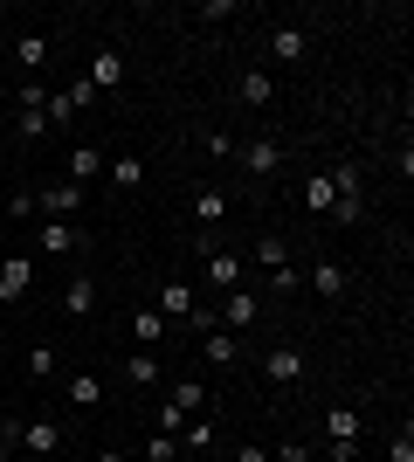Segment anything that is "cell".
Instances as JSON below:
<instances>
[{"mask_svg":"<svg viewBox=\"0 0 414 462\" xmlns=\"http://www.w3.org/2000/svg\"><path fill=\"white\" fill-rule=\"evenodd\" d=\"M311 290H317V297H345V270H338V263H317V270H311Z\"/></svg>","mask_w":414,"mask_h":462,"instance_id":"cell-24","label":"cell"},{"mask_svg":"<svg viewBox=\"0 0 414 462\" xmlns=\"http://www.w3.org/2000/svg\"><path fill=\"white\" fill-rule=\"evenodd\" d=\"M83 208V187H69V180H62V187H49L35 200V214H49V221H69V214Z\"/></svg>","mask_w":414,"mask_h":462,"instance_id":"cell-10","label":"cell"},{"mask_svg":"<svg viewBox=\"0 0 414 462\" xmlns=\"http://www.w3.org/2000/svg\"><path fill=\"white\" fill-rule=\"evenodd\" d=\"M132 338H138V346H159V338H166V318H159V310H138V318H132Z\"/></svg>","mask_w":414,"mask_h":462,"instance_id":"cell-25","label":"cell"},{"mask_svg":"<svg viewBox=\"0 0 414 462\" xmlns=\"http://www.w3.org/2000/svg\"><path fill=\"white\" fill-rule=\"evenodd\" d=\"M235 97L249 104V111H270V97H276V77H270V69H242V77H235Z\"/></svg>","mask_w":414,"mask_h":462,"instance_id":"cell-9","label":"cell"},{"mask_svg":"<svg viewBox=\"0 0 414 462\" xmlns=\"http://www.w3.org/2000/svg\"><path fill=\"white\" fill-rule=\"evenodd\" d=\"M49 373H56V352L35 346V352H28V380H49Z\"/></svg>","mask_w":414,"mask_h":462,"instance_id":"cell-28","label":"cell"},{"mask_svg":"<svg viewBox=\"0 0 414 462\" xmlns=\"http://www.w3.org/2000/svg\"><path fill=\"white\" fill-rule=\"evenodd\" d=\"M35 249H41V255H69V249H77V228H69V221H41Z\"/></svg>","mask_w":414,"mask_h":462,"instance_id":"cell-16","label":"cell"},{"mask_svg":"<svg viewBox=\"0 0 414 462\" xmlns=\"http://www.w3.org/2000/svg\"><path fill=\"white\" fill-rule=\"evenodd\" d=\"M325 435H332V462L359 456V407H325Z\"/></svg>","mask_w":414,"mask_h":462,"instance_id":"cell-2","label":"cell"},{"mask_svg":"<svg viewBox=\"0 0 414 462\" xmlns=\"http://www.w3.org/2000/svg\"><path fill=\"white\" fill-rule=\"evenodd\" d=\"M262 373H270L276 386H290V380H304V352H290V346H276L270 359H262Z\"/></svg>","mask_w":414,"mask_h":462,"instance_id":"cell-12","label":"cell"},{"mask_svg":"<svg viewBox=\"0 0 414 462\" xmlns=\"http://www.w3.org/2000/svg\"><path fill=\"white\" fill-rule=\"evenodd\" d=\"M235 462H270V448H256V442H249V448H235Z\"/></svg>","mask_w":414,"mask_h":462,"instance_id":"cell-33","label":"cell"},{"mask_svg":"<svg viewBox=\"0 0 414 462\" xmlns=\"http://www.w3.org/2000/svg\"><path fill=\"white\" fill-rule=\"evenodd\" d=\"M304 462H317V456H304Z\"/></svg>","mask_w":414,"mask_h":462,"instance_id":"cell-35","label":"cell"},{"mask_svg":"<svg viewBox=\"0 0 414 462\" xmlns=\"http://www.w3.org/2000/svg\"><path fill=\"white\" fill-rule=\"evenodd\" d=\"M215 318H221V331H249V325L262 318V297H249V290H228Z\"/></svg>","mask_w":414,"mask_h":462,"instance_id":"cell-3","label":"cell"},{"mask_svg":"<svg viewBox=\"0 0 414 462\" xmlns=\"http://www.w3.org/2000/svg\"><path fill=\"white\" fill-rule=\"evenodd\" d=\"M242 166H249V180H276L283 173V145H276V138H249V145H242Z\"/></svg>","mask_w":414,"mask_h":462,"instance_id":"cell-4","label":"cell"},{"mask_svg":"<svg viewBox=\"0 0 414 462\" xmlns=\"http://www.w3.org/2000/svg\"><path fill=\"white\" fill-rule=\"evenodd\" d=\"M221 214H228V193H221V187H200L194 193V221H200V228H215Z\"/></svg>","mask_w":414,"mask_h":462,"instance_id":"cell-18","label":"cell"},{"mask_svg":"<svg viewBox=\"0 0 414 462\" xmlns=\"http://www.w3.org/2000/svg\"><path fill=\"white\" fill-rule=\"evenodd\" d=\"M111 180H118V187H138V180H145V159H132V152H124L118 166H111Z\"/></svg>","mask_w":414,"mask_h":462,"instance_id":"cell-27","label":"cell"},{"mask_svg":"<svg viewBox=\"0 0 414 462\" xmlns=\"http://www.w3.org/2000/svg\"><path fill=\"white\" fill-rule=\"evenodd\" d=\"M332 187H338L332 221H338V228H359V221H366V187H359V166H338V173H332Z\"/></svg>","mask_w":414,"mask_h":462,"instance_id":"cell-1","label":"cell"},{"mask_svg":"<svg viewBox=\"0 0 414 462\" xmlns=\"http://www.w3.org/2000/svg\"><path fill=\"white\" fill-rule=\"evenodd\" d=\"M97 401H104L97 373H69V407H97Z\"/></svg>","mask_w":414,"mask_h":462,"instance_id":"cell-21","label":"cell"},{"mask_svg":"<svg viewBox=\"0 0 414 462\" xmlns=\"http://www.w3.org/2000/svg\"><path fill=\"white\" fill-rule=\"evenodd\" d=\"M207 283H215V290H242V263L228 249H215V255H207Z\"/></svg>","mask_w":414,"mask_h":462,"instance_id":"cell-17","label":"cell"},{"mask_svg":"<svg viewBox=\"0 0 414 462\" xmlns=\"http://www.w3.org/2000/svg\"><path fill=\"white\" fill-rule=\"evenodd\" d=\"M304 456H311V448H304V442H283V448H276L270 462H304Z\"/></svg>","mask_w":414,"mask_h":462,"instance_id":"cell-30","label":"cell"},{"mask_svg":"<svg viewBox=\"0 0 414 462\" xmlns=\"http://www.w3.org/2000/svg\"><path fill=\"white\" fill-rule=\"evenodd\" d=\"M90 104H97V90H90V83H69V90H56V97H49V104H41V111H49V117H62V125H69V117H77V111H90Z\"/></svg>","mask_w":414,"mask_h":462,"instance_id":"cell-6","label":"cell"},{"mask_svg":"<svg viewBox=\"0 0 414 462\" xmlns=\"http://www.w3.org/2000/svg\"><path fill=\"white\" fill-rule=\"evenodd\" d=\"M394 462H414V435H408V428L394 435Z\"/></svg>","mask_w":414,"mask_h":462,"instance_id":"cell-31","label":"cell"},{"mask_svg":"<svg viewBox=\"0 0 414 462\" xmlns=\"http://www.w3.org/2000/svg\"><path fill=\"white\" fill-rule=\"evenodd\" d=\"M14 62L21 69H41L49 62V35H14Z\"/></svg>","mask_w":414,"mask_h":462,"instance_id":"cell-23","label":"cell"},{"mask_svg":"<svg viewBox=\"0 0 414 462\" xmlns=\"http://www.w3.org/2000/svg\"><path fill=\"white\" fill-rule=\"evenodd\" d=\"M200 359H207V366H235V359H242L235 331H207V338H200Z\"/></svg>","mask_w":414,"mask_h":462,"instance_id":"cell-13","label":"cell"},{"mask_svg":"<svg viewBox=\"0 0 414 462\" xmlns=\"http://www.w3.org/2000/svg\"><path fill=\"white\" fill-rule=\"evenodd\" d=\"M62 310H69V318H90V310H97V283H90V276H69V290H62Z\"/></svg>","mask_w":414,"mask_h":462,"instance_id":"cell-15","label":"cell"},{"mask_svg":"<svg viewBox=\"0 0 414 462\" xmlns=\"http://www.w3.org/2000/svg\"><path fill=\"white\" fill-rule=\"evenodd\" d=\"M0 462H14V421L0 428Z\"/></svg>","mask_w":414,"mask_h":462,"instance_id":"cell-32","label":"cell"},{"mask_svg":"<svg viewBox=\"0 0 414 462\" xmlns=\"http://www.w3.org/2000/svg\"><path fill=\"white\" fill-rule=\"evenodd\" d=\"M97 173H104L97 145H77V152H69V187H83V180H97Z\"/></svg>","mask_w":414,"mask_h":462,"instance_id":"cell-20","label":"cell"},{"mask_svg":"<svg viewBox=\"0 0 414 462\" xmlns=\"http://www.w3.org/2000/svg\"><path fill=\"white\" fill-rule=\"evenodd\" d=\"M14 442L28 448V456H56V448H62V428H56V421H21Z\"/></svg>","mask_w":414,"mask_h":462,"instance_id":"cell-8","label":"cell"},{"mask_svg":"<svg viewBox=\"0 0 414 462\" xmlns=\"http://www.w3.org/2000/svg\"><path fill=\"white\" fill-rule=\"evenodd\" d=\"M90 462H124V456H118V448H104V456H90Z\"/></svg>","mask_w":414,"mask_h":462,"instance_id":"cell-34","label":"cell"},{"mask_svg":"<svg viewBox=\"0 0 414 462\" xmlns=\"http://www.w3.org/2000/svg\"><path fill=\"white\" fill-rule=\"evenodd\" d=\"M124 373H132V386H159V359H152V352H132Z\"/></svg>","mask_w":414,"mask_h":462,"instance_id":"cell-26","label":"cell"},{"mask_svg":"<svg viewBox=\"0 0 414 462\" xmlns=\"http://www.w3.org/2000/svg\"><path fill=\"white\" fill-rule=\"evenodd\" d=\"M270 49H276V62H304V56H311V35L290 21V28H276V35H270Z\"/></svg>","mask_w":414,"mask_h":462,"instance_id":"cell-11","label":"cell"},{"mask_svg":"<svg viewBox=\"0 0 414 462\" xmlns=\"http://www.w3.org/2000/svg\"><path fill=\"white\" fill-rule=\"evenodd\" d=\"M332 200H338L332 173H311V180H304V208H311V214H332Z\"/></svg>","mask_w":414,"mask_h":462,"instance_id":"cell-19","label":"cell"},{"mask_svg":"<svg viewBox=\"0 0 414 462\" xmlns=\"http://www.w3.org/2000/svg\"><path fill=\"white\" fill-rule=\"evenodd\" d=\"M28 290H35V263H28V255H7V263H0V297L21 304Z\"/></svg>","mask_w":414,"mask_h":462,"instance_id":"cell-5","label":"cell"},{"mask_svg":"<svg viewBox=\"0 0 414 462\" xmlns=\"http://www.w3.org/2000/svg\"><path fill=\"white\" fill-rule=\"evenodd\" d=\"M166 407H179V414H200V407H207V386H200V380H179L173 393H166Z\"/></svg>","mask_w":414,"mask_h":462,"instance_id":"cell-22","label":"cell"},{"mask_svg":"<svg viewBox=\"0 0 414 462\" xmlns=\"http://www.w3.org/2000/svg\"><path fill=\"white\" fill-rule=\"evenodd\" d=\"M187 310H194V290L187 283H159V318H166V325H173V318L187 325Z\"/></svg>","mask_w":414,"mask_h":462,"instance_id":"cell-14","label":"cell"},{"mask_svg":"<svg viewBox=\"0 0 414 462\" xmlns=\"http://www.w3.org/2000/svg\"><path fill=\"white\" fill-rule=\"evenodd\" d=\"M83 83H90V90H118V83H124V56H118V49H97L90 69H83Z\"/></svg>","mask_w":414,"mask_h":462,"instance_id":"cell-7","label":"cell"},{"mask_svg":"<svg viewBox=\"0 0 414 462\" xmlns=\"http://www.w3.org/2000/svg\"><path fill=\"white\" fill-rule=\"evenodd\" d=\"M179 448H173V435H152V442H145V462H173Z\"/></svg>","mask_w":414,"mask_h":462,"instance_id":"cell-29","label":"cell"}]
</instances>
